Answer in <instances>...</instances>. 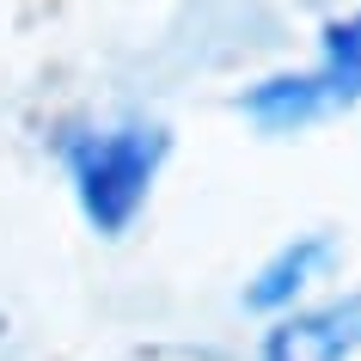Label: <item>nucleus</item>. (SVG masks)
<instances>
[{
  "label": "nucleus",
  "instance_id": "nucleus-4",
  "mask_svg": "<svg viewBox=\"0 0 361 361\" xmlns=\"http://www.w3.org/2000/svg\"><path fill=\"white\" fill-rule=\"evenodd\" d=\"M239 111H245L257 129L288 135V129L319 123L331 104H324V86L312 80V68H306V74H269V80H257V86H245V92H239Z\"/></svg>",
  "mask_w": 361,
  "mask_h": 361
},
{
  "label": "nucleus",
  "instance_id": "nucleus-5",
  "mask_svg": "<svg viewBox=\"0 0 361 361\" xmlns=\"http://www.w3.org/2000/svg\"><path fill=\"white\" fill-rule=\"evenodd\" d=\"M312 80L324 86V104H361V13H343L319 31V68Z\"/></svg>",
  "mask_w": 361,
  "mask_h": 361
},
{
  "label": "nucleus",
  "instance_id": "nucleus-3",
  "mask_svg": "<svg viewBox=\"0 0 361 361\" xmlns=\"http://www.w3.org/2000/svg\"><path fill=\"white\" fill-rule=\"evenodd\" d=\"M331 257H337V239H331V233H300V239H288V245L245 282V306L251 312H294V300L319 282V269L331 264Z\"/></svg>",
  "mask_w": 361,
  "mask_h": 361
},
{
  "label": "nucleus",
  "instance_id": "nucleus-1",
  "mask_svg": "<svg viewBox=\"0 0 361 361\" xmlns=\"http://www.w3.org/2000/svg\"><path fill=\"white\" fill-rule=\"evenodd\" d=\"M56 153L68 166V184H74L86 227L98 239H123L141 221L153 184H159L171 135L159 123H104V129L92 123V129H61Z\"/></svg>",
  "mask_w": 361,
  "mask_h": 361
},
{
  "label": "nucleus",
  "instance_id": "nucleus-2",
  "mask_svg": "<svg viewBox=\"0 0 361 361\" xmlns=\"http://www.w3.org/2000/svg\"><path fill=\"white\" fill-rule=\"evenodd\" d=\"M361 349V288L343 300L282 312L264 331V355L257 361H349Z\"/></svg>",
  "mask_w": 361,
  "mask_h": 361
}]
</instances>
